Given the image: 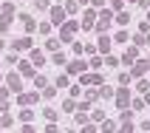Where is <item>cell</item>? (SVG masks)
<instances>
[{
  "mask_svg": "<svg viewBox=\"0 0 150 133\" xmlns=\"http://www.w3.org/2000/svg\"><path fill=\"white\" fill-rule=\"evenodd\" d=\"M110 25H113V11H110V8H102L99 14H96V31L105 34Z\"/></svg>",
  "mask_w": 150,
  "mask_h": 133,
  "instance_id": "cell-1",
  "label": "cell"
},
{
  "mask_svg": "<svg viewBox=\"0 0 150 133\" xmlns=\"http://www.w3.org/2000/svg\"><path fill=\"white\" fill-rule=\"evenodd\" d=\"M76 28H79L76 20H65V23L59 25V42H71V40H74V34H76Z\"/></svg>",
  "mask_w": 150,
  "mask_h": 133,
  "instance_id": "cell-2",
  "label": "cell"
},
{
  "mask_svg": "<svg viewBox=\"0 0 150 133\" xmlns=\"http://www.w3.org/2000/svg\"><path fill=\"white\" fill-rule=\"evenodd\" d=\"M65 68H68V74L71 76H82L85 71H88V62H85V59H71V62H65Z\"/></svg>",
  "mask_w": 150,
  "mask_h": 133,
  "instance_id": "cell-3",
  "label": "cell"
},
{
  "mask_svg": "<svg viewBox=\"0 0 150 133\" xmlns=\"http://www.w3.org/2000/svg\"><path fill=\"white\" fill-rule=\"evenodd\" d=\"M65 8H62V6H54V8H51V25H57V28H59V25H62V23H65Z\"/></svg>",
  "mask_w": 150,
  "mask_h": 133,
  "instance_id": "cell-4",
  "label": "cell"
},
{
  "mask_svg": "<svg viewBox=\"0 0 150 133\" xmlns=\"http://www.w3.org/2000/svg\"><path fill=\"white\" fill-rule=\"evenodd\" d=\"M113 99H116V105H119L122 110L130 108V91H125V88H119V91L113 93Z\"/></svg>",
  "mask_w": 150,
  "mask_h": 133,
  "instance_id": "cell-5",
  "label": "cell"
},
{
  "mask_svg": "<svg viewBox=\"0 0 150 133\" xmlns=\"http://www.w3.org/2000/svg\"><path fill=\"white\" fill-rule=\"evenodd\" d=\"M150 71V59H136L133 62V71H130V76H144Z\"/></svg>",
  "mask_w": 150,
  "mask_h": 133,
  "instance_id": "cell-6",
  "label": "cell"
},
{
  "mask_svg": "<svg viewBox=\"0 0 150 133\" xmlns=\"http://www.w3.org/2000/svg\"><path fill=\"white\" fill-rule=\"evenodd\" d=\"M82 85H96V88H99V85H105V82H102L99 74H82L79 76V88H82Z\"/></svg>",
  "mask_w": 150,
  "mask_h": 133,
  "instance_id": "cell-7",
  "label": "cell"
},
{
  "mask_svg": "<svg viewBox=\"0 0 150 133\" xmlns=\"http://www.w3.org/2000/svg\"><path fill=\"white\" fill-rule=\"evenodd\" d=\"M96 45H99V54H102V57H108V54H110V45H113V40H110L108 34H99V42H96Z\"/></svg>",
  "mask_w": 150,
  "mask_h": 133,
  "instance_id": "cell-8",
  "label": "cell"
},
{
  "mask_svg": "<svg viewBox=\"0 0 150 133\" xmlns=\"http://www.w3.org/2000/svg\"><path fill=\"white\" fill-rule=\"evenodd\" d=\"M6 85H8V91H20V88H23V79H20V74H8L6 76Z\"/></svg>",
  "mask_w": 150,
  "mask_h": 133,
  "instance_id": "cell-9",
  "label": "cell"
},
{
  "mask_svg": "<svg viewBox=\"0 0 150 133\" xmlns=\"http://www.w3.org/2000/svg\"><path fill=\"white\" fill-rule=\"evenodd\" d=\"M136 59H139V48H136V45H130V48L122 54V62H125V65H133Z\"/></svg>",
  "mask_w": 150,
  "mask_h": 133,
  "instance_id": "cell-10",
  "label": "cell"
},
{
  "mask_svg": "<svg viewBox=\"0 0 150 133\" xmlns=\"http://www.w3.org/2000/svg\"><path fill=\"white\" fill-rule=\"evenodd\" d=\"M28 48H31V40H28V37H20V40L11 42V51H14V54L17 51H28Z\"/></svg>",
  "mask_w": 150,
  "mask_h": 133,
  "instance_id": "cell-11",
  "label": "cell"
},
{
  "mask_svg": "<svg viewBox=\"0 0 150 133\" xmlns=\"http://www.w3.org/2000/svg\"><path fill=\"white\" fill-rule=\"evenodd\" d=\"M20 23H23V28H25L28 34H31L34 28H37V20H34L31 14H20Z\"/></svg>",
  "mask_w": 150,
  "mask_h": 133,
  "instance_id": "cell-12",
  "label": "cell"
},
{
  "mask_svg": "<svg viewBox=\"0 0 150 133\" xmlns=\"http://www.w3.org/2000/svg\"><path fill=\"white\" fill-rule=\"evenodd\" d=\"M40 99V93L34 91V93H20V96H17V102H20V105H31V102H37Z\"/></svg>",
  "mask_w": 150,
  "mask_h": 133,
  "instance_id": "cell-13",
  "label": "cell"
},
{
  "mask_svg": "<svg viewBox=\"0 0 150 133\" xmlns=\"http://www.w3.org/2000/svg\"><path fill=\"white\" fill-rule=\"evenodd\" d=\"M113 88H110V85H99V91H96V96H99V99H113Z\"/></svg>",
  "mask_w": 150,
  "mask_h": 133,
  "instance_id": "cell-14",
  "label": "cell"
},
{
  "mask_svg": "<svg viewBox=\"0 0 150 133\" xmlns=\"http://www.w3.org/2000/svg\"><path fill=\"white\" fill-rule=\"evenodd\" d=\"M17 65H20V74H23V76H31V74H34V65L28 62V59H20Z\"/></svg>",
  "mask_w": 150,
  "mask_h": 133,
  "instance_id": "cell-15",
  "label": "cell"
},
{
  "mask_svg": "<svg viewBox=\"0 0 150 133\" xmlns=\"http://www.w3.org/2000/svg\"><path fill=\"white\" fill-rule=\"evenodd\" d=\"M93 20H96V11L88 8V11H85V23H79V25H82V28H93Z\"/></svg>",
  "mask_w": 150,
  "mask_h": 133,
  "instance_id": "cell-16",
  "label": "cell"
},
{
  "mask_svg": "<svg viewBox=\"0 0 150 133\" xmlns=\"http://www.w3.org/2000/svg\"><path fill=\"white\" fill-rule=\"evenodd\" d=\"M28 62H31V65H42V62H45V54H42V51H31V54H28Z\"/></svg>",
  "mask_w": 150,
  "mask_h": 133,
  "instance_id": "cell-17",
  "label": "cell"
},
{
  "mask_svg": "<svg viewBox=\"0 0 150 133\" xmlns=\"http://www.w3.org/2000/svg\"><path fill=\"white\" fill-rule=\"evenodd\" d=\"M113 20H116V25H127V23H130V14H125V11H116V14H113Z\"/></svg>",
  "mask_w": 150,
  "mask_h": 133,
  "instance_id": "cell-18",
  "label": "cell"
},
{
  "mask_svg": "<svg viewBox=\"0 0 150 133\" xmlns=\"http://www.w3.org/2000/svg\"><path fill=\"white\" fill-rule=\"evenodd\" d=\"M31 119H34V110H31V108H23V110H20V122H25V125H28Z\"/></svg>",
  "mask_w": 150,
  "mask_h": 133,
  "instance_id": "cell-19",
  "label": "cell"
},
{
  "mask_svg": "<svg viewBox=\"0 0 150 133\" xmlns=\"http://www.w3.org/2000/svg\"><path fill=\"white\" fill-rule=\"evenodd\" d=\"M51 62H54V65H65L68 59H65V54H62V51H54V57H51Z\"/></svg>",
  "mask_w": 150,
  "mask_h": 133,
  "instance_id": "cell-20",
  "label": "cell"
},
{
  "mask_svg": "<svg viewBox=\"0 0 150 133\" xmlns=\"http://www.w3.org/2000/svg\"><path fill=\"white\" fill-rule=\"evenodd\" d=\"M40 96H42V99H54V96H57V88H48V85H45Z\"/></svg>",
  "mask_w": 150,
  "mask_h": 133,
  "instance_id": "cell-21",
  "label": "cell"
},
{
  "mask_svg": "<svg viewBox=\"0 0 150 133\" xmlns=\"http://www.w3.org/2000/svg\"><path fill=\"white\" fill-rule=\"evenodd\" d=\"M116 133H133V122H122L116 127Z\"/></svg>",
  "mask_w": 150,
  "mask_h": 133,
  "instance_id": "cell-22",
  "label": "cell"
},
{
  "mask_svg": "<svg viewBox=\"0 0 150 133\" xmlns=\"http://www.w3.org/2000/svg\"><path fill=\"white\" fill-rule=\"evenodd\" d=\"M62 8H65V14H74L76 8H79V3H74V0H68V3H65Z\"/></svg>",
  "mask_w": 150,
  "mask_h": 133,
  "instance_id": "cell-23",
  "label": "cell"
},
{
  "mask_svg": "<svg viewBox=\"0 0 150 133\" xmlns=\"http://www.w3.org/2000/svg\"><path fill=\"white\" fill-rule=\"evenodd\" d=\"M45 48H48V51H59V40H57V37H51V40L45 42Z\"/></svg>",
  "mask_w": 150,
  "mask_h": 133,
  "instance_id": "cell-24",
  "label": "cell"
},
{
  "mask_svg": "<svg viewBox=\"0 0 150 133\" xmlns=\"http://www.w3.org/2000/svg\"><path fill=\"white\" fill-rule=\"evenodd\" d=\"M76 125H88V113L85 110H76Z\"/></svg>",
  "mask_w": 150,
  "mask_h": 133,
  "instance_id": "cell-25",
  "label": "cell"
},
{
  "mask_svg": "<svg viewBox=\"0 0 150 133\" xmlns=\"http://www.w3.org/2000/svg\"><path fill=\"white\" fill-rule=\"evenodd\" d=\"M130 82H133V76H130V74H119V85H122V88L130 85Z\"/></svg>",
  "mask_w": 150,
  "mask_h": 133,
  "instance_id": "cell-26",
  "label": "cell"
},
{
  "mask_svg": "<svg viewBox=\"0 0 150 133\" xmlns=\"http://www.w3.org/2000/svg\"><path fill=\"white\" fill-rule=\"evenodd\" d=\"M133 119V113H130V108H125L122 113H119V122H130Z\"/></svg>",
  "mask_w": 150,
  "mask_h": 133,
  "instance_id": "cell-27",
  "label": "cell"
},
{
  "mask_svg": "<svg viewBox=\"0 0 150 133\" xmlns=\"http://www.w3.org/2000/svg\"><path fill=\"white\" fill-rule=\"evenodd\" d=\"M11 122H14V116H11V113H3V116H0V125H3V127H8Z\"/></svg>",
  "mask_w": 150,
  "mask_h": 133,
  "instance_id": "cell-28",
  "label": "cell"
},
{
  "mask_svg": "<svg viewBox=\"0 0 150 133\" xmlns=\"http://www.w3.org/2000/svg\"><path fill=\"white\" fill-rule=\"evenodd\" d=\"M144 108V99H130V110H142Z\"/></svg>",
  "mask_w": 150,
  "mask_h": 133,
  "instance_id": "cell-29",
  "label": "cell"
},
{
  "mask_svg": "<svg viewBox=\"0 0 150 133\" xmlns=\"http://www.w3.org/2000/svg\"><path fill=\"white\" fill-rule=\"evenodd\" d=\"M122 6H125V0H110V11H122Z\"/></svg>",
  "mask_w": 150,
  "mask_h": 133,
  "instance_id": "cell-30",
  "label": "cell"
},
{
  "mask_svg": "<svg viewBox=\"0 0 150 133\" xmlns=\"http://www.w3.org/2000/svg\"><path fill=\"white\" fill-rule=\"evenodd\" d=\"M102 130H105V133H116V122H105Z\"/></svg>",
  "mask_w": 150,
  "mask_h": 133,
  "instance_id": "cell-31",
  "label": "cell"
},
{
  "mask_svg": "<svg viewBox=\"0 0 150 133\" xmlns=\"http://www.w3.org/2000/svg\"><path fill=\"white\" fill-rule=\"evenodd\" d=\"M127 37H130V34H127V31H119L116 37H113V42H127Z\"/></svg>",
  "mask_w": 150,
  "mask_h": 133,
  "instance_id": "cell-32",
  "label": "cell"
},
{
  "mask_svg": "<svg viewBox=\"0 0 150 133\" xmlns=\"http://www.w3.org/2000/svg\"><path fill=\"white\" fill-rule=\"evenodd\" d=\"M37 31H40V34H51V23H40V25H37Z\"/></svg>",
  "mask_w": 150,
  "mask_h": 133,
  "instance_id": "cell-33",
  "label": "cell"
},
{
  "mask_svg": "<svg viewBox=\"0 0 150 133\" xmlns=\"http://www.w3.org/2000/svg\"><path fill=\"white\" fill-rule=\"evenodd\" d=\"M45 85H48V82H45V76H34V88H45Z\"/></svg>",
  "mask_w": 150,
  "mask_h": 133,
  "instance_id": "cell-34",
  "label": "cell"
},
{
  "mask_svg": "<svg viewBox=\"0 0 150 133\" xmlns=\"http://www.w3.org/2000/svg\"><path fill=\"white\" fill-rule=\"evenodd\" d=\"M42 113H45V119H51V122L57 119V110H54V108H45V110H42Z\"/></svg>",
  "mask_w": 150,
  "mask_h": 133,
  "instance_id": "cell-35",
  "label": "cell"
},
{
  "mask_svg": "<svg viewBox=\"0 0 150 133\" xmlns=\"http://www.w3.org/2000/svg\"><path fill=\"white\" fill-rule=\"evenodd\" d=\"M102 62H108L110 68H116V65H119V59H116V57H110V54H108V57H105V59H102Z\"/></svg>",
  "mask_w": 150,
  "mask_h": 133,
  "instance_id": "cell-36",
  "label": "cell"
},
{
  "mask_svg": "<svg viewBox=\"0 0 150 133\" xmlns=\"http://www.w3.org/2000/svg\"><path fill=\"white\" fill-rule=\"evenodd\" d=\"M68 85V74H59V79H57V88H65Z\"/></svg>",
  "mask_w": 150,
  "mask_h": 133,
  "instance_id": "cell-37",
  "label": "cell"
},
{
  "mask_svg": "<svg viewBox=\"0 0 150 133\" xmlns=\"http://www.w3.org/2000/svg\"><path fill=\"white\" fill-rule=\"evenodd\" d=\"M88 68H102V57H91V65Z\"/></svg>",
  "mask_w": 150,
  "mask_h": 133,
  "instance_id": "cell-38",
  "label": "cell"
},
{
  "mask_svg": "<svg viewBox=\"0 0 150 133\" xmlns=\"http://www.w3.org/2000/svg\"><path fill=\"white\" fill-rule=\"evenodd\" d=\"M62 108H65V110H74L76 102H74V99H65V102H62Z\"/></svg>",
  "mask_w": 150,
  "mask_h": 133,
  "instance_id": "cell-39",
  "label": "cell"
},
{
  "mask_svg": "<svg viewBox=\"0 0 150 133\" xmlns=\"http://www.w3.org/2000/svg\"><path fill=\"white\" fill-rule=\"evenodd\" d=\"M34 3H37V8H40V11H45V8H48V0H34Z\"/></svg>",
  "mask_w": 150,
  "mask_h": 133,
  "instance_id": "cell-40",
  "label": "cell"
},
{
  "mask_svg": "<svg viewBox=\"0 0 150 133\" xmlns=\"http://www.w3.org/2000/svg\"><path fill=\"white\" fill-rule=\"evenodd\" d=\"M133 42H136V48H139V45H144V34H136Z\"/></svg>",
  "mask_w": 150,
  "mask_h": 133,
  "instance_id": "cell-41",
  "label": "cell"
},
{
  "mask_svg": "<svg viewBox=\"0 0 150 133\" xmlns=\"http://www.w3.org/2000/svg\"><path fill=\"white\" fill-rule=\"evenodd\" d=\"M91 6L93 8H105V0H91Z\"/></svg>",
  "mask_w": 150,
  "mask_h": 133,
  "instance_id": "cell-42",
  "label": "cell"
},
{
  "mask_svg": "<svg viewBox=\"0 0 150 133\" xmlns=\"http://www.w3.org/2000/svg\"><path fill=\"white\" fill-rule=\"evenodd\" d=\"M142 130H144V133H150V119H144V122H142Z\"/></svg>",
  "mask_w": 150,
  "mask_h": 133,
  "instance_id": "cell-43",
  "label": "cell"
},
{
  "mask_svg": "<svg viewBox=\"0 0 150 133\" xmlns=\"http://www.w3.org/2000/svg\"><path fill=\"white\" fill-rule=\"evenodd\" d=\"M8 96V88H0V99H6Z\"/></svg>",
  "mask_w": 150,
  "mask_h": 133,
  "instance_id": "cell-44",
  "label": "cell"
},
{
  "mask_svg": "<svg viewBox=\"0 0 150 133\" xmlns=\"http://www.w3.org/2000/svg\"><path fill=\"white\" fill-rule=\"evenodd\" d=\"M139 6H144V8H150V0H139Z\"/></svg>",
  "mask_w": 150,
  "mask_h": 133,
  "instance_id": "cell-45",
  "label": "cell"
},
{
  "mask_svg": "<svg viewBox=\"0 0 150 133\" xmlns=\"http://www.w3.org/2000/svg\"><path fill=\"white\" fill-rule=\"evenodd\" d=\"M144 105H150V91H144Z\"/></svg>",
  "mask_w": 150,
  "mask_h": 133,
  "instance_id": "cell-46",
  "label": "cell"
},
{
  "mask_svg": "<svg viewBox=\"0 0 150 133\" xmlns=\"http://www.w3.org/2000/svg\"><path fill=\"white\" fill-rule=\"evenodd\" d=\"M23 133H34V127H31V125H25V127H23Z\"/></svg>",
  "mask_w": 150,
  "mask_h": 133,
  "instance_id": "cell-47",
  "label": "cell"
},
{
  "mask_svg": "<svg viewBox=\"0 0 150 133\" xmlns=\"http://www.w3.org/2000/svg\"><path fill=\"white\" fill-rule=\"evenodd\" d=\"M3 48H6V42H3V37H0V51H3Z\"/></svg>",
  "mask_w": 150,
  "mask_h": 133,
  "instance_id": "cell-48",
  "label": "cell"
},
{
  "mask_svg": "<svg viewBox=\"0 0 150 133\" xmlns=\"http://www.w3.org/2000/svg\"><path fill=\"white\" fill-rule=\"evenodd\" d=\"M79 3H82V6H85V3H91V0H79Z\"/></svg>",
  "mask_w": 150,
  "mask_h": 133,
  "instance_id": "cell-49",
  "label": "cell"
},
{
  "mask_svg": "<svg viewBox=\"0 0 150 133\" xmlns=\"http://www.w3.org/2000/svg\"><path fill=\"white\" fill-rule=\"evenodd\" d=\"M127 3H139V0H127Z\"/></svg>",
  "mask_w": 150,
  "mask_h": 133,
  "instance_id": "cell-50",
  "label": "cell"
},
{
  "mask_svg": "<svg viewBox=\"0 0 150 133\" xmlns=\"http://www.w3.org/2000/svg\"><path fill=\"white\" fill-rule=\"evenodd\" d=\"M57 6H62V0H57Z\"/></svg>",
  "mask_w": 150,
  "mask_h": 133,
  "instance_id": "cell-51",
  "label": "cell"
},
{
  "mask_svg": "<svg viewBox=\"0 0 150 133\" xmlns=\"http://www.w3.org/2000/svg\"><path fill=\"white\" fill-rule=\"evenodd\" d=\"M147 23H150V11H147Z\"/></svg>",
  "mask_w": 150,
  "mask_h": 133,
  "instance_id": "cell-52",
  "label": "cell"
},
{
  "mask_svg": "<svg viewBox=\"0 0 150 133\" xmlns=\"http://www.w3.org/2000/svg\"><path fill=\"white\" fill-rule=\"evenodd\" d=\"M8 3H14V0H8Z\"/></svg>",
  "mask_w": 150,
  "mask_h": 133,
  "instance_id": "cell-53",
  "label": "cell"
},
{
  "mask_svg": "<svg viewBox=\"0 0 150 133\" xmlns=\"http://www.w3.org/2000/svg\"><path fill=\"white\" fill-rule=\"evenodd\" d=\"M68 133H74V130H68Z\"/></svg>",
  "mask_w": 150,
  "mask_h": 133,
  "instance_id": "cell-54",
  "label": "cell"
}]
</instances>
